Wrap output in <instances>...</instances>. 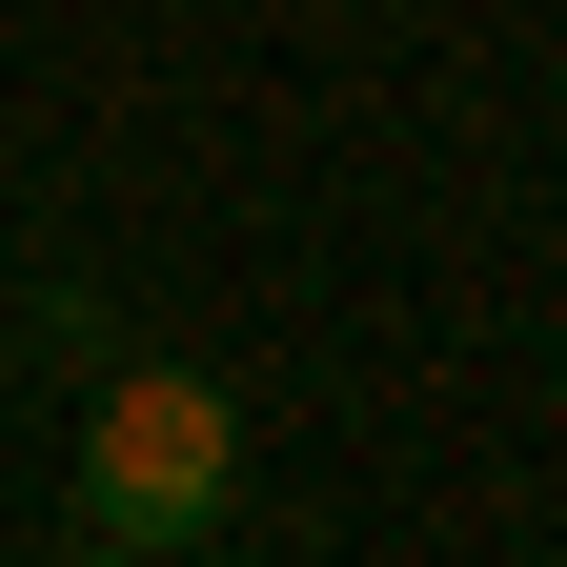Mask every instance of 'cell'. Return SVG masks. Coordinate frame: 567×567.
<instances>
[{
    "label": "cell",
    "instance_id": "cell-1",
    "mask_svg": "<svg viewBox=\"0 0 567 567\" xmlns=\"http://www.w3.org/2000/svg\"><path fill=\"white\" fill-rule=\"evenodd\" d=\"M224 507H244V405L203 365H122L82 405V527L102 547H203Z\"/></svg>",
    "mask_w": 567,
    "mask_h": 567
},
{
    "label": "cell",
    "instance_id": "cell-2",
    "mask_svg": "<svg viewBox=\"0 0 567 567\" xmlns=\"http://www.w3.org/2000/svg\"><path fill=\"white\" fill-rule=\"evenodd\" d=\"M41 567H183V547H102V527H82V547H41Z\"/></svg>",
    "mask_w": 567,
    "mask_h": 567
}]
</instances>
